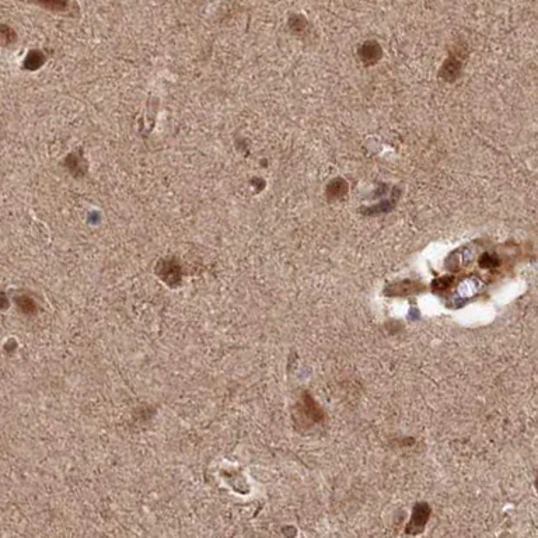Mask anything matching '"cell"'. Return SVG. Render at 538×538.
<instances>
[{"label": "cell", "mask_w": 538, "mask_h": 538, "mask_svg": "<svg viewBox=\"0 0 538 538\" xmlns=\"http://www.w3.org/2000/svg\"><path fill=\"white\" fill-rule=\"evenodd\" d=\"M429 514H430V507L427 506V503H418V505H415L413 512H412L411 522L408 524V527H406V533H421L427 520H429Z\"/></svg>", "instance_id": "6da1fadb"}, {"label": "cell", "mask_w": 538, "mask_h": 538, "mask_svg": "<svg viewBox=\"0 0 538 538\" xmlns=\"http://www.w3.org/2000/svg\"><path fill=\"white\" fill-rule=\"evenodd\" d=\"M360 53H362V59H363V60L369 62V64H373V62H376L377 59L380 58L381 49L376 43H366L363 47H362Z\"/></svg>", "instance_id": "7a4b0ae2"}, {"label": "cell", "mask_w": 538, "mask_h": 538, "mask_svg": "<svg viewBox=\"0 0 538 538\" xmlns=\"http://www.w3.org/2000/svg\"><path fill=\"white\" fill-rule=\"evenodd\" d=\"M480 264H481V266H484V268L491 269V268H495L496 265L499 264V261H498V258H496L495 255H491V254H485L484 257H481Z\"/></svg>", "instance_id": "3957f363"}, {"label": "cell", "mask_w": 538, "mask_h": 538, "mask_svg": "<svg viewBox=\"0 0 538 538\" xmlns=\"http://www.w3.org/2000/svg\"><path fill=\"white\" fill-rule=\"evenodd\" d=\"M450 280L451 279H439L433 283V286H438V291L440 292V291H443V289H446V287L451 283Z\"/></svg>", "instance_id": "277c9868"}]
</instances>
